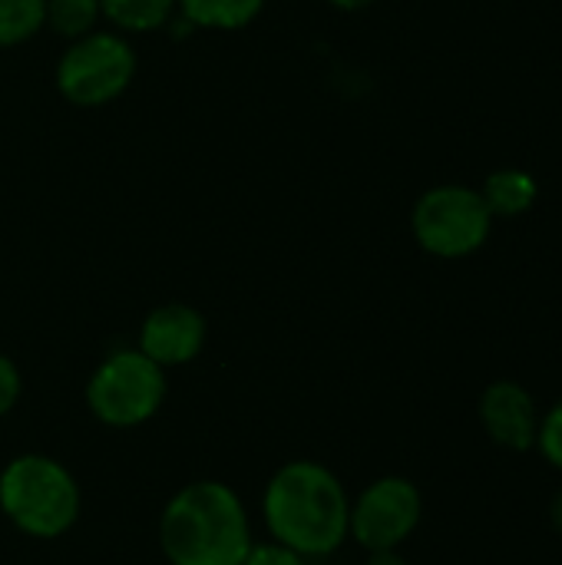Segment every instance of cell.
Instances as JSON below:
<instances>
[{
    "label": "cell",
    "mask_w": 562,
    "mask_h": 565,
    "mask_svg": "<svg viewBox=\"0 0 562 565\" xmlns=\"http://www.w3.org/2000/svg\"><path fill=\"white\" fill-rule=\"evenodd\" d=\"M351 497L335 470L318 460L282 463L262 493V523L268 540L308 556L328 559L348 543Z\"/></svg>",
    "instance_id": "obj_1"
},
{
    "label": "cell",
    "mask_w": 562,
    "mask_h": 565,
    "mask_svg": "<svg viewBox=\"0 0 562 565\" xmlns=\"http://www.w3.org/2000/svg\"><path fill=\"white\" fill-rule=\"evenodd\" d=\"M252 543L248 510L222 480L185 483L159 513V550L169 565H242Z\"/></svg>",
    "instance_id": "obj_2"
},
{
    "label": "cell",
    "mask_w": 562,
    "mask_h": 565,
    "mask_svg": "<svg viewBox=\"0 0 562 565\" xmlns=\"http://www.w3.org/2000/svg\"><path fill=\"white\" fill-rule=\"evenodd\" d=\"M0 513L26 540H60L83 513V490L50 454H20L0 470Z\"/></svg>",
    "instance_id": "obj_3"
},
{
    "label": "cell",
    "mask_w": 562,
    "mask_h": 565,
    "mask_svg": "<svg viewBox=\"0 0 562 565\" xmlns=\"http://www.w3.org/2000/svg\"><path fill=\"white\" fill-rule=\"evenodd\" d=\"M169 394L166 371L139 348L109 351L89 374L83 397L86 411L109 430H132L149 424Z\"/></svg>",
    "instance_id": "obj_4"
},
{
    "label": "cell",
    "mask_w": 562,
    "mask_h": 565,
    "mask_svg": "<svg viewBox=\"0 0 562 565\" xmlns=\"http://www.w3.org/2000/svg\"><path fill=\"white\" fill-rule=\"evenodd\" d=\"M56 89L66 103L96 109L119 99L136 79V50L116 30H93L70 40L53 70Z\"/></svg>",
    "instance_id": "obj_5"
},
{
    "label": "cell",
    "mask_w": 562,
    "mask_h": 565,
    "mask_svg": "<svg viewBox=\"0 0 562 565\" xmlns=\"http://www.w3.org/2000/svg\"><path fill=\"white\" fill-rule=\"evenodd\" d=\"M494 215L480 189L467 185H434L421 192L411 212L414 242L434 258H467L480 252L490 238Z\"/></svg>",
    "instance_id": "obj_6"
},
{
    "label": "cell",
    "mask_w": 562,
    "mask_h": 565,
    "mask_svg": "<svg viewBox=\"0 0 562 565\" xmlns=\"http://www.w3.org/2000/svg\"><path fill=\"white\" fill-rule=\"evenodd\" d=\"M424 520V497L407 477H381L351 500L348 540L364 553L401 550Z\"/></svg>",
    "instance_id": "obj_7"
},
{
    "label": "cell",
    "mask_w": 562,
    "mask_h": 565,
    "mask_svg": "<svg viewBox=\"0 0 562 565\" xmlns=\"http://www.w3.org/2000/svg\"><path fill=\"white\" fill-rule=\"evenodd\" d=\"M209 341V321L199 308L182 305V301H166L156 305L136 334V348L156 361L162 371L169 367H185L192 364Z\"/></svg>",
    "instance_id": "obj_8"
},
{
    "label": "cell",
    "mask_w": 562,
    "mask_h": 565,
    "mask_svg": "<svg viewBox=\"0 0 562 565\" xmlns=\"http://www.w3.org/2000/svg\"><path fill=\"white\" fill-rule=\"evenodd\" d=\"M477 414H480V424L494 444L517 450V454L537 450L543 411L537 407L533 394L523 384H517V381L487 384L480 394Z\"/></svg>",
    "instance_id": "obj_9"
},
{
    "label": "cell",
    "mask_w": 562,
    "mask_h": 565,
    "mask_svg": "<svg viewBox=\"0 0 562 565\" xmlns=\"http://www.w3.org/2000/svg\"><path fill=\"white\" fill-rule=\"evenodd\" d=\"M265 10V0H176V13L192 30H245Z\"/></svg>",
    "instance_id": "obj_10"
},
{
    "label": "cell",
    "mask_w": 562,
    "mask_h": 565,
    "mask_svg": "<svg viewBox=\"0 0 562 565\" xmlns=\"http://www.w3.org/2000/svg\"><path fill=\"white\" fill-rule=\"evenodd\" d=\"M480 195H484L494 218H517L537 205L540 185L523 169H497L484 179Z\"/></svg>",
    "instance_id": "obj_11"
},
{
    "label": "cell",
    "mask_w": 562,
    "mask_h": 565,
    "mask_svg": "<svg viewBox=\"0 0 562 565\" xmlns=\"http://www.w3.org/2000/svg\"><path fill=\"white\" fill-rule=\"evenodd\" d=\"M103 20L123 36H146L166 30L176 17V0H99Z\"/></svg>",
    "instance_id": "obj_12"
},
{
    "label": "cell",
    "mask_w": 562,
    "mask_h": 565,
    "mask_svg": "<svg viewBox=\"0 0 562 565\" xmlns=\"http://www.w3.org/2000/svg\"><path fill=\"white\" fill-rule=\"evenodd\" d=\"M103 23V3L99 0H46V17L43 26L53 30L56 36L79 40L93 33Z\"/></svg>",
    "instance_id": "obj_13"
},
{
    "label": "cell",
    "mask_w": 562,
    "mask_h": 565,
    "mask_svg": "<svg viewBox=\"0 0 562 565\" xmlns=\"http://www.w3.org/2000/svg\"><path fill=\"white\" fill-rule=\"evenodd\" d=\"M46 0H0V50L20 46L43 30Z\"/></svg>",
    "instance_id": "obj_14"
},
{
    "label": "cell",
    "mask_w": 562,
    "mask_h": 565,
    "mask_svg": "<svg viewBox=\"0 0 562 565\" xmlns=\"http://www.w3.org/2000/svg\"><path fill=\"white\" fill-rule=\"evenodd\" d=\"M537 450L543 454L547 463H553L556 470H562V397L543 414V420H540Z\"/></svg>",
    "instance_id": "obj_15"
},
{
    "label": "cell",
    "mask_w": 562,
    "mask_h": 565,
    "mask_svg": "<svg viewBox=\"0 0 562 565\" xmlns=\"http://www.w3.org/2000/svg\"><path fill=\"white\" fill-rule=\"evenodd\" d=\"M242 565H311V559L288 550V546H282V543H275V540H265V543H252V550H248Z\"/></svg>",
    "instance_id": "obj_16"
},
{
    "label": "cell",
    "mask_w": 562,
    "mask_h": 565,
    "mask_svg": "<svg viewBox=\"0 0 562 565\" xmlns=\"http://www.w3.org/2000/svg\"><path fill=\"white\" fill-rule=\"evenodd\" d=\"M20 394H23V374L13 364V358L0 351V420L20 404Z\"/></svg>",
    "instance_id": "obj_17"
},
{
    "label": "cell",
    "mask_w": 562,
    "mask_h": 565,
    "mask_svg": "<svg viewBox=\"0 0 562 565\" xmlns=\"http://www.w3.org/2000/svg\"><path fill=\"white\" fill-rule=\"evenodd\" d=\"M364 565H407V559L401 556V550H384V553H368Z\"/></svg>",
    "instance_id": "obj_18"
},
{
    "label": "cell",
    "mask_w": 562,
    "mask_h": 565,
    "mask_svg": "<svg viewBox=\"0 0 562 565\" xmlns=\"http://www.w3.org/2000/svg\"><path fill=\"white\" fill-rule=\"evenodd\" d=\"M550 523H553V530L562 536V483L556 487L553 500H550Z\"/></svg>",
    "instance_id": "obj_19"
},
{
    "label": "cell",
    "mask_w": 562,
    "mask_h": 565,
    "mask_svg": "<svg viewBox=\"0 0 562 565\" xmlns=\"http://www.w3.org/2000/svg\"><path fill=\"white\" fill-rule=\"evenodd\" d=\"M328 3L341 13H358V10H368L374 0H328Z\"/></svg>",
    "instance_id": "obj_20"
}]
</instances>
